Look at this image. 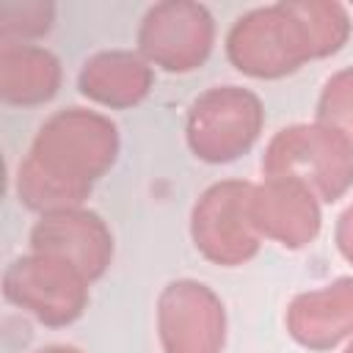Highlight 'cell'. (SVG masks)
Wrapping results in <instances>:
<instances>
[{"label": "cell", "mask_w": 353, "mask_h": 353, "mask_svg": "<svg viewBox=\"0 0 353 353\" xmlns=\"http://www.w3.org/2000/svg\"><path fill=\"white\" fill-rule=\"evenodd\" d=\"M30 251L52 254L72 262L91 284L99 281L113 262V232L99 212L74 207L44 212L30 229Z\"/></svg>", "instance_id": "9c48e42d"}, {"label": "cell", "mask_w": 353, "mask_h": 353, "mask_svg": "<svg viewBox=\"0 0 353 353\" xmlns=\"http://www.w3.org/2000/svg\"><path fill=\"white\" fill-rule=\"evenodd\" d=\"M251 193L248 179H221L212 182L190 210V240L193 248L218 268H240L251 262L262 237L251 221Z\"/></svg>", "instance_id": "8992f818"}, {"label": "cell", "mask_w": 353, "mask_h": 353, "mask_svg": "<svg viewBox=\"0 0 353 353\" xmlns=\"http://www.w3.org/2000/svg\"><path fill=\"white\" fill-rule=\"evenodd\" d=\"M55 25V6L50 0L0 3V41H19L47 36Z\"/></svg>", "instance_id": "2e32d148"}, {"label": "cell", "mask_w": 353, "mask_h": 353, "mask_svg": "<svg viewBox=\"0 0 353 353\" xmlns=\"http://www.w3.org/2000/svg\"><path fill=\"white\" fill-rule=\"evenodd\" d=\"M88 287L72 262L39 251L11 259L3 273V298L47 328L77 323L88 309Z\"/></svg>", "instance_id": "5b68a950"}, {"label": "cell", "mask_w": 353, "mask_h": 353, "mask_svg": "<svg viewBox=\"0 0 353 353\" xmlns=\"http://www.w3.org/2000/svg\"><path fill=\"white\" fill-rule=\"evenodd\" d=\"M251 221L262 240L287 251L312 245L323 229L320 199L295 179L265 176L251 193Z\"/></svg>", "instance_id": "30bf717a"}, {"label": "cell", "mask_w": 353, "mask_h": 353, "mask_svg": "<svg viewBox=\"0 0 353 353\" xmlns=\"http://www.w3.org/2000/svg\"><path fill=\"white\" fill-rule=\"evenodd\" d=\"M63 80L61 61L52 50L39 44L0 41V97L17 108H36L50 102Z\"/></svg>", "instance_id": "4fadbf2b"}, {"label": "cell", "mask_w": 353, "mask_h": 353, "mask_svg": "<svg viewBox=\"0 0 353 353\" xmlns=\"http://www.w3.org/2000/svg\"><path fill=\"white\" fill-rule=\"evenodd\" d=\"M157 339L163 353H223V301L199 279L168 281L157 295Z\"/></svg>", "instance_id": "ba28073f"}, {"label": "cell", "mask_w": 353, "mask_h": 353, "mask_svg": "<svg viewBox=\"0 0 353 353\" xmlns=\"http://www.w3.org/2000/svg\"><path fill=\"white\" fill-rule=\"evenodd\" d=\"M334 243H336V251L342 254V259L347 265H353V204H347L339 212L336 226H334Z\"/></svg>", "instance_id": "e0dca14e"}, {"label": "cell", "mask_w": 353, "mask_h": 353, "mask_svg": "<svg viewBox=\"0 0 353 353\" xmlns=\"http://www.w3.org/2000/svg\"><path fill=\"white\" fill-rule=\"evenodd\" d=\"M33 353H83V350L74 347V345H44V347H39Z\"/></svg>", "instance_id": "ac0fdd59"}, {"label": "cell", "mask_w": 353, "mask_h": 353, "mask_svg": "<svg viewBox=\"0 0 353 353\" xmlns=\"http://www.w3.org/2000/svg\"><path fill=\"white\" fill-rule=\"evenodd\" d=\"M290 339L312 353H325L353 336V276L298 292L284 312Z\"/></svg>", "instance_id": "8fae6325"}, {"label": "cell", "mask_w": 353, "mask_h": 353, "mask_svg": "<svg viewBox=\"0 0 353 353\" xmlns=\"http://www.w3.org/2000/svg\"><path fill=\"white\" fill-rule=\"evenodd\" d=\"M138 55L168 74H188L207 63L215 44V19L193 0L154 3L138 25Z\"/></svg>", "instance_id": "52a82bcc"}, {"label": "cell", "mask_w": 353, "mask_h": 353, "mask_svg": "<svg viewBox=\"0 0 353 353\" xmlns=\"http://www.w3.org/2000/svg\"><path fill=\"white\" fill-rule=\"evenodd\" d=\"M229 63L254 80H281L314 61V47L292 0L259 6L237 17L226 33Z\"/></svg>", "instance_id": "7a4b0ae2"}, {"label": "cell", "mask_w": 353, "mask_h": 353, "mask_svg": "<svg viewBox=\"0 0 353 353\" xmlns=\"http://www.w3.org/2000/svg\"><path fill=\"white\" fill-rule=\"evenodd\" d=\"M314 121L334 130L353 149V66L334 72L317 97Z\"/></svg>", "instance_id": "9a60e30c"}, {"label": "cell", "mask_w": 353, "mask_h": 353, "mask_svg": "<svg viewBox=\"0 0 353 353\" xmlns=\"http://www.w3.org/2000/svg\"><path fill=\"white\" fill-rule=\"evenodd\" d=\"M292 8L309 30V39L314 47V61L331 58L347 44L350 14L342 3H336V0H292Z\"/></svg>", "instance_id": "5bb4252c"}, {"label": "cell", "mask_w": 353, "mask_h": 353, "mask_svg": "<svg viewBox=\"0 0 353 353\" xmlns=\"http://www.w3.org/2000/svg\"><path fill=\"white\" fill-rule=\"evenodd\" d=\"M154 85V69L132 50H102L83 61L77 91L102 108L127 110L141 105Z\"/></svg>", "instance_id": "7c38bea8"}, {"label": "cell", "mask_w": 353, "mask_h": 353, "mask_svg": "<svg viewBox=\"0 0 353 353\" xmlns=\"http://www.w3.org/2000/svg\"><path fill=\"white\" fill-rule=\"evenodd\" d=\"M119 149L121 138L110 116L80 105L55 110L17 165L19 204L39 215L83 207L94 185L116 165Z\"/></svg>", "instance_id": "6da1fadb"}, {"label": "cell", "mask_w": 353, "mask_h": 353, "mask_svg": "<svg viewBox=\"0 0 353 353\" xmlns=\"http://www.w3.org/2000/svg\"><path fill=\"white\" fill-rule=\"evenodd\" d=\"M265 127L262 99L243 85L201 91L185 116V141L196 160L223 165L245 157Z\"/></svg>", "instance_id": "277c9868"}, {"label": "cell", "mask_w": 353, "mask_h": 353, "mask_svg": "<svg viewBox=\"0 0 353 353\" xmlns=\"http://www.w3.org/2000/svg\"><path fill=\"white\" fill-rule=\"evenodd\" d=\"M259 168L262 176L301 182L320 204H334L353 188V149L342 135L317 121H301L273 132Z\"/></svg>", "instance_id": "3957f363"}, {"label": "cell", "mask_w": 353, "mask_h": 353, "mask_svg": "<svg viewBox=\"0 0 353 353\" xmlns=\"http://www.w3.org/2000/svg\"><path fill=\"white\" fill-rule=\"evenodd\" d=\"M345 353H353V336H350V342L345 345Z\"/></svg>", "instance_id": "d6986e66"}]
</instances>
